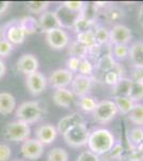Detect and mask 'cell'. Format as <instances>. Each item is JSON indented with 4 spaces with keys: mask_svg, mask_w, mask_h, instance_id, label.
Returning <instances> with one entry per match:
<instances>
[{
    "mask_svg": "<svg viewBox=\"0 0 143 161\" xmlns=\"http://www.w3.org/2000/svg\"><path fill=\"white\" fill-rule=\"evenodd\" d=\"M87 144L89 146L90 152L94 153L95 155H106L112 149L115 144V137L112 132L109 131L108 129H95L90 132Z\"/></svg>",
    "mask_w": 143,
    "mask_h": 161,
    "instance_id": "cell-1",
    "label": "cell"
},
{
    "mask_svg": "<svg viewBox=\"0 0 143 161\" xmlns=\"http://www.w3.org/2000/svg\"><path fill=\"white\" fill-rule=\"evenodd\" d=\"M43 108L36 101H27L22 103L16 110L17 120L25 124H32L38 121L43 116Z\"/></svg>",
    "mask_w": 143,
    "mask_h": 161,
    "instance_id": "cell-2",
    "label": "cell"
},
{
    "mask_svg": "<svg viewBox=\"0 0 143 161\" xmlns=\"http://www.w3.org/2000/svg\"><path fill=\"white\" fill-rule=\"evenodd\" d=\"M31 129L28 124L20 120L9 123L3 130L4 137L11 142H25L29 139Z\"/></svg>",
    "mask_w": 143,
    "mask_h": 161,
    "instance_id": "cell-3",
    "label": "cell"
},
{
    "mask_svg": "<svg viewBox=\"0 0 143 161\" xmlns=\"http://www.w3.org/2000/svg\"><path fill=\"white\" fill-rule=\"evenodd\" d=\"M90 131L88 130L85 124L77 125V126L73 127L69 130H67L63 134V139L69 146L78 148L87 145L88 139H89Z\"/></svg>",
    "mask_w": 143,
    "mask_h": 161,
    "instance_id": "cell-4",
    "label": "cell"
},
{
    "mask_svg": "<svg viewBox=\"0 0 143 161\" xmlns=\"http://www.w3.org/2000/svg\"><path fill=\"white\" fill-rule=\"evenodd\" d=\"M118 108L112 100H103L97 102L95 110L93 111V118L100 124H108L118 114Z\"/></svg>",
    "mask_w": 143,
    "mask_h": 161,
    "instance_id": "cell-5",
    "label": "cell"
},
{
    "mask_svg": "<svg viewBox=\"0 0 143 161\" xmlns=\"http://www.w3.org/2000/svg\"><path fill=\"white\" fill-rule=\"evenodd\" d=\"M69 37L63 28H57L46 32V42L53 50H63L69 44Z\"/></svg>",
    "mask_w": 143,
    "mask_h": 161,
    "instance_id": "cell-6",
    "label": "cell"
},
{
    "mask_svg": "<svg viewBox=\"0 0 143 161\" xmlns=\"http://www.w3.org/2000/svg\"><path fill=\"white\" fill-rule=\"evenodd\" d=\"M132 39L131 30L123 24L114 25L110 30L109 42L112 45H127Z\"/></svg>",
    "mask_w": 143,
    "mask_h": 161,
    "instance_id": "cell-7",
    "label": "cell"
},
{
    "mask_svg": "<svg viewBox=\"0 0 143 161\" xmlns=\"http://www.w3.org/2000/svg\"><path fill=\"white\" fill-rule=\"evenodd\" d=\"M22 155L29 160H36L43 156L44 145L36 139H28L22 145Z\"/></svg>",
    "mask_w": 143,
    "mask_h": 161,
    "instance_id": "cell-8",
    "label": "cell"
},
{
    "mask_svg": "<svg viewBox=\"0 0 143 161\" xmlns=\"http://www.w3.org/2000/svg\"><path fill=\"white\" fill-rule=\"evenodd\" d=\"M26 85H27L28 90L32 95L36 96L42 93L45 90L46 85H47V80H46V77L41 72L36 71L27 75V77H26Z\"/></svg>",
    "mask_w": 143,
    "mask_h": 161,
    "instance_id": "cell-9",
    "label": "cell"
},
{
    "mask_svg": "<svg viewBox=\"0 0 143 161\" xmlns=\"http://www.w3.org/2000/svg\"><path fill=\"white\" fill-rule=\"evenodd\" d=\"M93 79L91 76H84V75L77 74L73 79L72 85V92L77 97H84L87 96L92 88Z\"/></svg>",
    "mask_w": 143,
    "mask_h": 161,
    "instance_id": "cell-10",
    "label": "cell"
},
{
    "mask_svg": "<svg viewBox=\"0 0 143 161\" xmlns=\"http://www.w3.org/2000/svg\"><path fill=\"white\" fill-rule=\"evenodd\" d=\"M74 75L67 69H58L54 71L49 76V82L53 87L56 89L58 88H66L72 83Z\"/></svg>",
    "mask_w": 143,
    "mask_h": 161,
    "instance_id": "cell-11",
    "label": "cell"
},
{
    "mask_svg": "<svg viewBox=\"0 0 143 161\" xmlns=\"http://www.w3.org/2000/svg\"><path fill=\"white\" fill-rule=\"evenodd\" d=\"M38 24V29L43 31V32H48V31L53 29L62 28L56 12H51V11H46L42 13Z\"/></svg>",
    "mask_w": 143,
    "mask_h": 161,
    "instance_id": "cell-12",
    "label": "cell"
},
{
    "mask_svg": "<svg viewBox=\"0 0 143 161\" xmlns=\"http://www.w3.org/2000/svg\"><path fill=\"white\" fill-rule=\"evenodd\" d=\"M81 124H85L81 114L72 113L69 115H66L60 119L58 125H57V131H58V133L63 136L67 130H69V129L77 126V125H81Z\"/></svg>",
    "mask_w": 143,
    "mask_h": 161,
    "instance_id": "cell-13",
    "label": "cell"
},
{
    "mask_svg": "<svg viewBox=\"0 0 143 161\" xmlns=\"http://www.w3.org/2000/svg\"><path fill=\"white\" fill-rule=\"evenodd\" d=\"M38 69V60L32 54H25L18 59L17 70L26 75L36 72Z\"/></svg>",
    "mask_w": 143,
    "mask_h": 161,
    "instance_id": "cell-14",
    "label": "cell"
},
{
    "mask_svg": "<svg viewBox=\"0 0 143 161\" xmlns=\"http://www.w3.org/2000/svg\"><path fill=\"white\" fill-rule=\"evenodd\" d=\"M35 134L36 140H38L43 145H49L56 140L58 131L54 125L46 124L38 127V130L35 131Z\"/></svg>",
    "mask_w": 143,
    "mask_h": 161,
    "instance_id": "cell-15",
    "label": "cell"
},
{
    "mask_svg": "<svg viewBox=\"0 0 143 161\" xmlns=\"http://www.w3.org/2000/svg\"><path fill=\"white\" fill-rule=\"evenodd\" d=\"M75 100V95L72 90L67 88H58L54 90L53 95V101L54 104L61 106V108H69Z\"/></svg>",
    "mask_w": 143,
    "mask_h": 161,
    "instance_id": "cell-16",
    "label": "cell"
},
{
    "mask_svg": "<svg viewBox=\"0 0 143 161\" xmlns=\"http://www.w3.org/2000/svg\"><path fill=\"white\" fill-rule=\"evenodd\" d=\"M128 58L135 68H143V42L137 41L129 47Z\"/></svg>",
    "mask_w": 143,
    "mask_h": 161,
    "instance_id": "cell-17",
    "label": "cell"
},
{
    "mask_svg": "<svg viewBox=\"0 0 143 161\" xmlns=\"http://www.w3.org/2000/svg\"><path fill=\"white\" fill-rule=\"evenodd\" d=\"M57 16L60 20V24H61L62 28L66 27V28H73L75 20L78 17V13H74L69 10H67L66 8H64L63 6L59 7V9L56 12Z\"/></svg>",
    "mask_w": 143,
    "mask_h": 161,
    "instance_id": "cell-18",
    "label": "cell"
},
{
    "mask_svg": "<svg viewBox=\"0 0 143 161\" xmlns=\"http://www.w3.org/2000/svg\"><path fill=\"white\" fill-rule=\"evenodd\" d=\"M16 106V100L10 92H0V114L10 115Z\"/></svg>",
    "mask_w": 143,
    "mask_h": 161,
    "instance_id": "cell-19",
    "label": "cell"
},
{
    "mask_svg": "<svg viewBox=\"0 0 143 161\" xmlns=\"http://www.w3.org/2000/svg\"><path fill=\"white\" fill-rule=\"evenodd\" d=\"M132 82L128 77H122L121 80L116 83L112 87V92L111 95L113 98H120V97H128L129 92H130Z\"/></svg>",
    "mask_w": 143,
    "mask_h": 161,
    "instance_id": "cell-20",
    "label": "cell"
},
{
    "mask_svg": "<svg viewBox=\"0 0 143 161\" xmlns=\"http://www.w3.org/2000/svg\"><path fill=\"white\" fill-rule=\"evenodd\" d=\"M93 25H94V19H91V17L85 16V15L80 13L76 19V20H75L74 25H73V28H74L78 35V33L92 30Z\"/></svg>",
    "mask_w": 143,
    "mask_h": 161,
    "instance_id": "cell-21",
    "label": "cell"
},
{
    "mask_svg": "<svg viewBox=\"0 0 143 161\" xmlns=\"http://www.w3.org/2000/svg\"><path fill=\"white\" fill-rule=\"evenodd\" d=\"M26 32L19 25L11 26L7 31V40L12 44H20L24 42Z\"/></svg>",
    "mask_w": 143,
    "mask_h": 161,
    "instance_id": "cell-22",
    "label": "cell"
},
{
    "mask_svg": "<svg viewBox=\"0 0 143 161\" xmlns=\"http://www.w3.org/2000/svg\"><path fill=\"white\" fill-rule=\"evenodd\" d=\"M77 42L80 43L81 45H84V47L88 48L89 51L98 47L97 43H96V40H95L94 31L93 30H89V31H85V32L78 33Z\"/></svg>",
    "mask_w": 143,
    "mask_h": 161,
    "instance_id": "cell-23",
    "label": "cell"
},
{
    "mask_svg": "<svg viewBox=\"0 0 143 161\" xmlns=\"http://www.w3.org/2000/svg\"><path fill=\"white\" fill-rule=\"evenodd\" d=\"M118 64H115V60L112 57L111 54H106V55L101 56L98 59L97 64H96V68L100 71L104 72V73H107V72L111 71V70L115 69Z\"/></svg>",
    "mask_w": 143,
    "mask_h": 161,
    "instance_id": "cell-24",
    "label": "cell"
},
{
    "mask_svg": "<svg viewBox=\"0 0 143 161\" xmlns=\"http://www.w3.org/2000/svg\"><path fill=\"white\" fill-rule=\"evenodd\" d=\"M114 103H115L116 108H118V111L120 113L124 114V115H128L132 108H134L135 104H136L128 97L114 98Z\"/></svg>",
    "mask_w": 143,
    "mask_h": 161,
    "instance_id": "cell-25",
    "label": "cell"
},
{
    "mask_svg": "<svg viewBox=\"0 0 143 161\" xmlns=\"http://www.w3.org/2000/svg\"><path fill=\"white\" fill-rule=\"evenodd\" d=\"M128 115V119L134 125H136L137 127L143 126V104L136 103Z\"/></svg>",
    "mask_w": 143,
    "mask_h": 161,
    "instance_id": "cell-26",
    "label": "cell"
},
{
    "mask_svg": "<svg viewBox=\"0 0 143 161\" xmlns=\"http://www.w3.org/2000/svg\"><path fill=\"white\" fill-rule=\"evenodd\" d=\"M77 104L84 112H92L95 110L96 105H97V101L95 100V98L91 97V96H84V97H79V99L77 101Z\"/></svg>",
    "mask_w": 143,
    "mask_h": 161,
    "instance_id": "cell-27",
    "label": "cell"
},
{
    "mask_svg": "<svg viewBox=\"0 0 143 161\" xmlns=\"http://www.w3.org/2000/svg\"><path fill=\"white\" fill-rule=\"evenodd\" d=\"M69 55L71 57H76V58L79 59H84L88 57V54H89V50L85 48L84 45H81L80 43H78L77 41L73 42L69 46Z\"/></svg>",
    "mask_w": 143,
    "mask_h": 161,
    "instance_id": "cell-28",
    "label": "cell"
},
{
    "mask_svg": "<svg viewBox=\"0 0 143 161\" xmlns=\"http://www.w3.org/2000/svg\"><path fill=\"white\" fill-rule=\"evenodd\" d=\"M94 35L97 45H104V44H107L109 42L110 30H108L107 28L103 27V26H98L97 28H95Z\"/></svg>",
    "mask_w": 143,
    "mask_h": 161,
    "instance_id": "cell-29",
    "label": "cell"
},
{
    "mask_svg": "<svg viewBox=\"0 0 143 161\" xmlns=\"http://www.w3.org/2000/svg\"><path fill=\"white\" fill-rule=\"evenodd\" d=\"M128 98L135 103H139V101L143 100V84L142 83L132 82Z\"/></svg>",
    "mask_w": 143,
    "mask_h": 161,
    "instance_id": "cell-30",
    "label": "cell"
},
{
    "mask_svg": "<svg viewBox=\"0 0 143 161\" xmlns=\"http://www.w3.org/2000/svg\"><path fill=\"white\" fill-rule=\"evenodd\" d=\"M19 26L23 28V30L26 32V35H31V33L35 32L36 29L38 28V20L33 17H25L20 20Z\"/></svg>",
    "mask_w": 143,
    "mask_h": 161,
    "instance_id": "cell-31",
    "label": "cell"
},
{
    "mask_svg": "<svg viewBox=\"0 0 143 161\" xmlns=\"http://www.w3.org/2000/svg\"><path fill=\"white\" fill-rule=\"evenodd\" d=\"M49 4H50L49 1H29L27 3V9L32 14H40L46 12Z\"/></svg>",
    "mask_w": 143,
    "mask_h": 161,
    "instance_id": "cell-32",
    "label": "cell"
},
{
    "mask_svg": "<svg viewBox=\"0 0 143 161\" xmlns=\"http://www.w3.org/2000/svg\"><path fill=\"white\" fill-rule=\"evenodd\" d=\"M47 159L48 161H67L69 154L65 149L61 148V147H56L49 152Z\"/></svg>",
    "mask_w": 143,
    "mask_h": 161,
    "instance_id": "cell-33",
    "label": "cell"
},
{
    "mask_svg": "<svg viewBox=\"0 0 143 161\" xmlns=\"http://www.w3.org/2000/svg\"><path fill=\"white\" fill-rule=\"evenodd\" d=\"M112 57L118 60H124L128 58L129 47L128 45H113L112 47Z\"/></svg>",
    "mask_w": 143,
    "mask_h": 161,
    "instance_id": "cell-34",
    "label": "cell"
},
{
    "mask_svg": "<svg viewBox=\"0 0 143 161\" xmlns=\"http://www.w3.org/2000/svg\"><path fill=\"white\" fill-rule=\"evenodd\" d=\"M121 79H122V75H121V72H120L118 66H116L115 69L111 70V71H109V72H107V73L105 74V83L107 85L112 86V87Z\"/></svg>",
    "mask_w": 143,
    "mask_h": 161,
    "instance_id": "cell-35",
    "label": "cell"
},
{
    "mask_svg": "<svg viewBox=\"0 0 143 161\" xmlns=\"http://www.w3.org/2000/svg\"><path fill=\"white\" fill-rule=\"evenodd\" d=\"M93 70H94V67H93L92 62H91L88 58H84V59H81V60H80L79 69H78V72H79L80 75L91 76V74L93 73Z\"/></svg>",
    "mask_w": 143,
    "mask_h": 161,
    "instance_id": "cell-36",
    "label": "cell"
},
{
    "mask_svg": "<svg viewBox=\"0 0 143 161\" xmlns=\"http://www.w3.org/2000/svg\"><path fill=\"white\" fill-rule=\"evenodd\" d=\"M129 139L132 144L139 146L141 143H143V128L142 127H136L131 129L129 132Z\"/></svg>",
    "mask_w": 143,
    "mask_h": 161,
    "instance_id": "cell-37",
    "label": "cell"
},
{
    "mask_svg": "<svg viewBox=\"0 0 143 161\" xmlns=\"http://www.w3.org/2000/svg\"><path fill=\"white\" fill-rule=\"evenodd\" d=\"M105 16L109 22H116V20L121 19L122 17L124 16V13H123V11H121L119 8L111 7L106 11Z\"/></svg>",
    "mask_w": 143,
    "mask_h": 161,
    "instance_id": "cell-38",
    "label": "cell"
},
{
    "mask_svg": "<svg viewBox=\"0 0 143 161\" xmlns=\"http://www.w3.org/2000/svg\"><path fill=\"white\" fill-rule=\"evenodd\" d=\"M62 6L66 8L67 10H69V11L80 14L82 12V10L84 9L85 3L82 1H64L62 3Z\"/></svg>",
    "mask_w": 143,
    "mask_h": 161,
    "instance_id": "cell-39",
    "label": "cell"
},
{
    "mask_svg": "<svg viewBox=\"0 0 143 161\" xmlns=\"http://www.w3.org/2000/svg\"><path fill=\"white\" fill-rule=\"evenodd\" d=\"M13 50V44L10 43L7 39H1L0 40V56L7 57Z\"/></svg>",
    "mask_w": 143,
    "mask_h": 161,
    "instance_id": "cell-40",
    "label": "cell"
},
{
    "mask_svg": "<svg viewBox=\"0 0 143 161\" xmlns=\"http://www.w3.org/2000/svg\"><path fill=\"white\" fill-rule=\"evenodd\" d=\"M76 161H100V159L94 153L90 152V150H85L78 156Z\"/></svg>",
    "mask_w": 143,
    "mask_h": 161,
    "instance_id": "cell-41",
    "label": "cell"
},
{
    "mask_svg": "<svg viewBox=\"0 0 143 161\" xmlns=\"http://www.w3.org/2000/svg\"><path fill=\"white\" fill-rule=\"evenodd\" d=\"M80 60H81V59L76 58V57H69V60H67V62H66L67 70H69V71H71L72 73H74V72H78L79 64H80Z\"/></svg>",
    "mask_w": 143,
    "mask_h": 161,
    "instance_id": "cell-42",
    "label": "cell"
},
{
    "mask_svg": "<svg viewBox=\"0 0 143 161\" xmlns=\"http://www.w3.org/2000/svg\"><path fill=\"white\" fill-rule=\"evenodd\" d=\"M122 152H123V146H122L120 143H118V144L115 143L114 146L112 147V149H111L108 154H106L105 156H107L108 159H114V158L120 157L122 154Z\"/></svg>",
    "mask_w": 143,
    "mask_h": 161,
    "instance_id": "cell-43",
    "label": "cell"
},
{
    "mask_svg": "<svg viewBox=\"0 0 143 161\" xmlns=\"http://www.w3.org/2000/svg\"><path fill=\"white\" fill-rule=\"evenodd\" d=\"M11 156V148L7 144H0V161H8Z\"/></svg>",
    "mask_w": 143,
    "mask_h": 161,
    "instance_id": "cell-44",
    "label": "cell"
},
{
    "mask_svg": "<svg viewBox=\"0 0 143 161\" xmlns=\"http://www.w3.org/2000/svg\"><path fill=\"white\" fill-rule=\"evenodd\" d=\"M130 80L136 83H143V68H134L130 74Z\"/></svg>",
    "mask_w": 143,
    "mask_h": 161,
    "instance_id": "cell-45",
    "label": "cell"
},
{
    "mask_svg": "<svg viewBox=\"0 0 143 161\" xmlns=\"http://www.w3.org/2000/svg\"><path fill=\"white\" fill-rule=\"evenodd\" d=\"M129 161H143V155L138 149H136L129 156Z\"/></svg>",
    "mask_w": 143,
    "mask_h": 161,
    "instance_id": "cell-46",
    "label": "cell"
},
{
    "mask_svg": "<svg viewBox=\"0 0 143 161\" xmlns=\"http://www.w3.org/2000/svg\"><path fill=\"white\" fill-rule=\"evenodd\" d=\"M10 6L9 1H0V14L4 13L8 10V8Z\"/></svg>",
    "mask_w": 143,
    "mask_h": 161,
    "instance_id": "cell-47",
    "label": "cell"
},
{
    "mask_svg": "<svg viewBox=\"0 0 143 161\" xmlns=\"http://www.w3.org/2000/svg\"><path fill=\"white\" fill-rule=\"evenodd\" d=\"M138 22L141 27H143V6L140 7L139 11H138Z\"/></svg>",
    "mask_w": 143,
    "mask_h": 161,
    "instance_id": "cell-48",
    "label": "cell"
},
{
    "mask_svg": "<svg viewBox=\"0 0 143 161\" xmlns=\"http://www.w3.org/2000/svg\"><path fill=\"white\" fill-rule=\"evenodd\" d=\"M6 70H7L6 64H4V62L0 59V79H1V77L4 75V73H6Z\"/></svg>",
    "mask_w": 143,
    "mask_h": 161,
    "instance_id": "cell-49",
    "label": "cell"
},
{
    "mask_svg": "<svg viewBox=\"0 0 143 161\" xmlns=\"http://www.w3.org/2000/svg\"><path fill=\"white\" fill-rule=\"evenodd\" d=\"M137 149H138V150H139V152H140V153H141V154L143 155V143H141V144H140V145H139V146H138V147H137Z\"/></svg>",
    "mask_w": 143,
    "mask_h": 161,
    "instance_id": "cell-50",
    "label": "cell"
},
{
    "mask_svg": "<svg viewBox=\"0 0 143 161\" xmlns=\"http://www.w3.org/2000/svg\"><path fill=\"white\" fill-rule=\"evenodd\" d=\"M16 161H20V160H16Z\"/></svg>",
    "mask_w": 143,
    "mask_h": 161,
    "instance_id": "cell-51",
    "label": "cell"
},
{
    "mask_svg": "<svg viewBox=\"0 0 143 161\" xmlns=\"http://www.w3.org/2000/svg\"><path fill=\"white\" fill-rule=\"evenodd\" d=\"M142 84H143V83H142Z\"/></svg>",
    "mask_w": 143,
    "mask_h": 161,
    "instance_id": "cell-52",
    "label": "cell"
}]
</instances>
